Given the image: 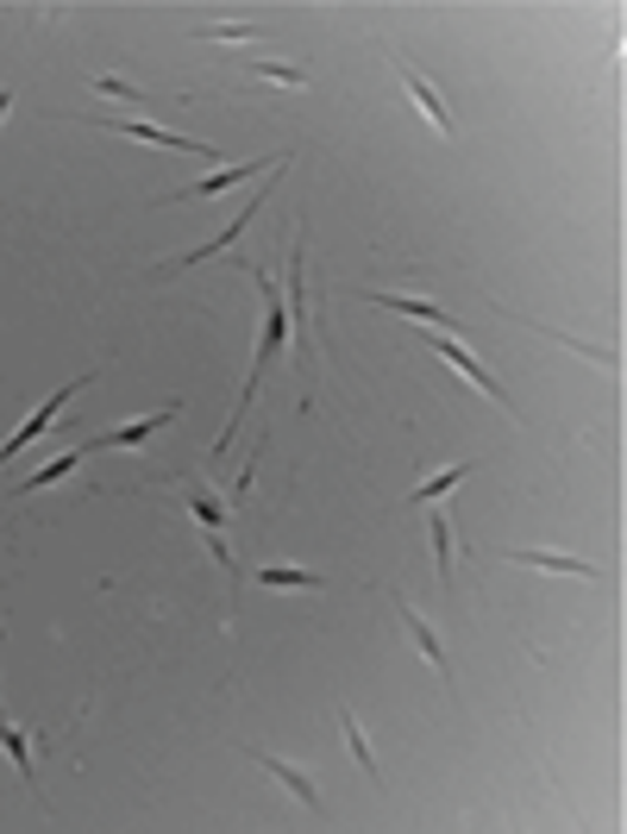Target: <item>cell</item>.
Wrapping results in <instances>:
<instances>
[{
  "label": "cell",
  "mask_w": 627,
  "mask_h": 834,
  "mask_svg": "<svg viewBox=\"0 0 627 834\" xmlns=\"http://www.w3.org/2000/svg\"><path fill=\"white\" fill-rule=\"evenodd\" d=\"M95 126H113L125 138H138V145H157V152H182V157H220L214 145H201L189 132H170V126H150V120H95Z\"/></svg>",
  "instance_id": "cell-1"
},
{
  "label": "cell",
  "mask_w": 627,
  "mask_h": 834,
  "mask_svg": "<svg viewBox=\"0 0 627 834\" xmlns=\"http://www.w3.org/2000/svg\"><path fill=\"white\" fill-rule=\"evenodd\" d=\"M82 383H88V377H75L70 389H57V396H50V402H38V408H32V421H25V427L13 433V439H7V446H0V471H7V464H13V458H20L25 446H32V439H38V433H45V427H57V414H63V408H70V396H75V389H82Z\"/></svg>",
  "instance_id": "cell-2"
},
{
  "label": "cell",
  "mask_w": 627,
  "mask_h": 834,
  "mask_svg": "<svg viewBox=\"0 0 627 834\" xmlns=\"http://www.w3.org/2000/svg\"><path fill=\"white\" fill-rule=\"evenodd\" d=\"M289 157L270 152V157H257V164H226V170H214V177H201L189 182V189H176L170 202H207V195H220V189H232V182H251V170H282Z\"/></svg>",
  "instance_id": "cell-3"
},
{
  "label": "cell",
  "mask_w": 627,
  "mask_h": 834,
  "mask_svg": "<svg viewBox=\"0 0 627 834\" xmlns=\"http://www.w3.org/2000/svg\"><path fill=\"white\" fill-rule=\"evenodd\" d=\"M433 352L446 358V364H451V371H458V377H465V383H471L477 396H490V402H496V408H515V402H508V396H502V383L490 377V371H483V364H477V358L465 352V346H458V339H433Z\"/></svg>",
  "instance_id": "cell-4"
},
{
  "label": "cell",
  "mask_w": 627,
  "mask_h": 834,
  "mask_svg": "<svg viewBox=\"0 0 627 834\" xmlns=\"http://www.w3.org/2000/svg\"><path fill=\"white\" fill-rule=\"evenodd\" d=\"M170 421H176V402L157 408V414H145V421H125V427H113V433H95L88 446H95V452H125V446H145L150 433H164Z\"/></svg>",
  "instance_id": "cell-5"
},
{
  "label": "cell",
  "mask_w": 627,
  "mask_h": 834,
  "mask_svg": "<svg viewBox=\"0 0 627 834\" xmlns=\"http://www.w3.org/2000/svg\"><path fill=\"white\" fill-rule=\"evenodd\" d=\"M396 70H401V88H408V95H414V107H421V120L439 132V138H451V113H446V101L426 88V76L414 70V63H408V57H396Z\"/></svg>",
  "instance_id": "cell-6"
},
{
  "label": "cell",
  "mask_w": 627,
  "mask_h": 834,
  "mask_svg": "<svg viewBox=\"0 0 627 834\" xmlns=\"http://www.w3.org/2000/svg\"><path fill=\"white\" fill-rule=\"evenodd\" d=\"M251 214H257V195H251V207H239V214H232V220H226V227L214 232V239H207V245H195V252H189V257H176V270H195L201 257H220V252H232V245H239V239H245Z\"/></svg>",
  "instance_id": "cell-7"
},
{
  "label": "cell",
  "mask_w": 627,
  "mask_h": 834,
  "mask_svg": "<svg viewBox=\"0 0 627 834\" xmlns=\"http://www.w3.org/2000/svg\"><path fill=\"white\" fill-rule=\"evenodd\" d=\"M364 302L371 307H389L401 321H426V327H446V307L426 302V295H383V289H364Z\"/></svg>",
  "instance_id": "cell-8"
},
{
  "label": "cell",
  "mask_w": 627,
  "mask_h": 834,
  "mask_svg": "<svg viewBox=\"0 0 627 834\" xmlns=\"http://www.w3.org/2000/svg\"><path fill=\"white\" fill-rule=\"evenodd\" d=\"M257 765H264V772H270L276 784H282V790H289V797H301V809H321V790H314V778H308V772H296V765H289V759H276V753H264V747H257Z\"/></svg>",
  "instance_id": "cell-9"
},
{
  "label": "cell",
  "mask_w": 627,
  "mask_h": 834,
  "mask_svg": "<svg viewBox=\"0 0 627 834\" xmlns=\"http://www.w3.org/2000/svg\"><path fill=\"white\" fill-rule=\"evenodd\" d=\"M515 565H533V571H571V578H583V583H596L602 571L590 565V558H571V553H540V546H515Z\"/></svg>",
  "instance_id": "cell-10"
},
{
  "label": "cell",
  "mask_w": 627,
  "mask_h": 834,
  "mask_svg": "<svg viewBox=\"0 0 627 834\" xmlns=\"http://www.w3.org/2000/svg\"><path fill=\"white\" fill-rule=\"evenodd\" d=\"M401 628H408V640L421 646V658L433 665V672H446V646H439V633L426 628V615H421L414 603H401Z\"/></svg>",
  "instance_id": "cell-11"
},
{
  "label": "cell",
  "mask_w": 627,
  "mask_h": 834,
  "mask_svg": "<svg viewBox=\"0 0 627 834\" xmlns=\"http://www.w3.org/2000/svg\"><path fill=\"white\" fill-rule=\"evenodd\" d=\"M82 452H95V446H75V452H63V458H50V464H38V471H32V478H25L13 496H32V489H45V483H63L75 464H82Z\"/></svg>",
  "instance_id": "cell-12"
},
{
  "label": "cell",
  "mask_w": 627,
  "mask_h": 834,
  "mask_svg": "<svg viewBox=\"0 0 627 834\" xmlns=\"http://www.w3.org/2000/svg\"><path fill=\"white\" fill-rule=\"evenodd\" d=\"M471 471H477V458H465V464H451V471H439V478H426L421 489H414V496H408V503H414V508L439 503V496H451V489H458V483L471 478Z\"/></svg>",
  "instance_id": "cell-13"
},
{
  "label": "cell",
  "mask_w": 627,
  "mask_h": 834,
  "mask_svg": "<svg viewBox=\"0 0 627 834\" xmlns=\"http://www.w3.org/2000/svg\"><path fill=\"white\" fill-rule=\"evenodd\" d=\"M0 747H7V759H13V772H20L25 784H32V734L13 728V722L0 715Z\"/></svg>",
  "instance_id": "cell-14"
},
{
  "label": "cell",
  "mask_w": 627,
  "mask_h": 834,
  "mask_svg": "<svg viewBox=\"0 0 627 834\" xmlns=\"http://www.w3.org/2000/svg\"><path fill=\"white\" fill-rule=\"evenodd\" d=\"M257 583H270V590H326L321 571H296V565H270V571H257Z\"/></svg>",
  "instance_id": "cell-15"
},
{
  "label": "cell",
  "mask_w": 627,
  "mask_h": 834,
  "mask_svg": "<svg viewBox=\"0 0 627 834\" xmlns=\"http://www.w3.org/2000/svg\"><path fill=\"white\" fill-rule=\"evenodd\" d=\"M426 533H433V565H439V578H451V515L446 508L426 515Z\"/></svg>",
  "instance_id": "cell-16"
},
{
  "label": "cell",
  "mask_w": 627,
  "mask_h": 834,
  "mask_svg": "<svg viewBox=\"0 0 627 834\" xmlns=\"http://www.w3.org/2000/svg\"><path fill=\"white\" fill-rule=\"evenodd\" d=\"M339 728H346V747H351V759H358V772H371V778H383V772H376L371 740H364V728H358V715H351V709H339Z\"/></svg>",
  "instance_id": "cell-17"
},
{
  "label": "cell",
  "mask_w": 627,
  "mask_h": 834,
  "mask_svg": "<svg viewBox=\"0 0 627 834\" xmlns=\"http://www.w3.org/2000/svg\"><path fill=\"white\" fill-rule=\"evenodd\" d=\"M88 88H95L100 101H120V107H145V88H132L125 76H88Z\"/></svg>",
  "instance_id": "cell-18"
},
{
  "label": "cell",
  "mask_w": 627,
  "mask_h": 834,
  "mask_svg": "<svg viewBox=\"0 0 627 834\" xmlns=\"http://www.w3.org/2000/svg\"><path fill=\"white\" fill-rule=\"evenodd\" d=\"M201 38H214V45H257L264 32L257 26H201Z\"/></svg>",
  "instance_id": "cell-19"
},
{
  "label": "cell",
  "mask_w": 627,
  "mask_h": 834,
  "mask_svg": "<svg viewBox=\"0 0 627 834\" xmlns=\"http://www.w3.org/2000/svg\"><path fill=\"white\" fill-rule=\"evenodd\" d=\"M189 515H195L201 528H220V521H226V515H220V503H214L207 489H189Z\"/></svg>",
  "instance_id": "cell-20"
},
{
  "label": "cell",
  "mask_w": 627,
  "mask_h": 834,
  "mask_svg": "<svg viewBox=\"0 0 627 834\" xmlns=\"http://www.w3.org/2000/svg\"><path fill=\"white\" fill-rule=\"evenodd\" d=\"M251 76H264V82H282V88H301V82H308V70H289V63H257Z\"/></svg>",
  "instance_id": "cell-21"
},
{
  "label": "cell",
  "mask_w": 627,
  "mask_h": 834,
  "mask_svg": "<svg viewBox=\"0 0 627 834\" xmlns=\"http://www.w3.org/2000/svg\"><path fill=\"white\" fill-rule=\"evenodd\" d=\"M7 107H13V88H0V113H7Z\"/></svg>",
  "instance_id": "cell-22"
}]
</instances>
